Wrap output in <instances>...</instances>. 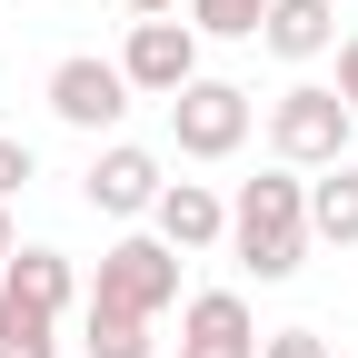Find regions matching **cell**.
<instances>
[{"instance_id": "cell-1", "label": "cell", "mask_w": 358, "mask_h": 358, "mask_svg": "<svg viewBox=\"0 0 358 358\" xmlns=\"http://www.w3.org/2000/svg\"><path fill=\"white\" fill-rule=\"evenodd\" d=\"M229 249L249 279H299V259H308V169H259L239 179V199H229Z\"/></svg>"}, {"instance_id": "cell-2", "label": "cell", "mask_w": 358, "mask_h": 358, "mask_svg": "<svg viewBox=\"0 0 358 358\" xmlns=\"http://www.w3.org/2000/svg\"><path fill=\"white\" fill-rule=\"evenodd\" d=\"M90 308H120V319H159L179 308V249L159 229H129L100 249V279H90Z\"/></svg>"}, {"instance_id": "cell-3", "label": "cell", "mask_w": 358, "mask_h": 358, "mask_svg": "<svg viewBox=\"0 0 358 358\" xmlns=\"http://www.w3.org/2000/svg\"><path fill=\"white\" fill-rule=\"evenodd\" d=\"M348 100L338 90H319V80H289L279 100H268V150H279V169H329V159H348Z\"/></svg>"}, {"instance_id": "cell-4", "label": "cell", "mask_w": 358, "mask_h": 358, "mask_svg": "<svg viewBox=\"0 0 358 358\" xmlns=\"http://www.w3.org/2000/svg\"><path fill=\"white\" fill-rule=\"evenodd\" d=\"M129 100H140V90L120 80V60H100V50L50 60V120H60V129H90V140H110V129L129 120Z\"/></svg>"}, {"instance_id": "cell-5", "label": "cell", "mask_w": 358, "mask_h": 358, "mask_svg": "<svg viewBox=\"0 0 358 358\" xmlns=\"http://www.w3.org/2000/svg\"><path fill=\"white\" fill-rule=\"evenodd\" d=\"M169 140H179V159H229V150L249 140V90L199 70V80L169 100Z\"/></svg>"}, {"instance_id": "cell-6", "label": "cell", "mask_w": 358, "mask_h": 358, "mask_svg": "<svg viewBox=\"0 0 358 358\" xmlns=\"http://www.w3.org/2000/svg\"><path fill=\"white\" fill-rule=\"evenodd\" d=\"M120 80L140 90V100H179V90L199 80V30L189 20H129V40H120Z\"/></svg>"}, {"instance_id": "cell-7", "label": "cell", "mask_w": 358, "mask_h": 358, "mask_svg": "<svg viewBox=\"0 0 358 358\" xmlns=\"http://www.w3.org/2000/svg\"><path fill=\"white\" fill-rule=\"evenodd\" d=\"M159 189H169V169H159V150H140V140H100L90 169H80V199L100 209V219H150Z\"/></svg>"}, {"instance_id": "cell-8", "label": "cell", "mask_w": 358, "mask_h": 358, "mask_svg": "<svg viewBox=\"0 0 358 358\" xmlns=\"http://www.w3.org/2000/svg\"><path fill=\"white\" fill-rule=\"evenodd\" d=\"M179 358H259V319L239 289H199L179 299Z\"/></svg>"}, {"instance_id": "cell-9", "label": "cell", "mask_w": 358, "mask_h": 358, "mask_svg": "<svg viewBox=\"0 0 358 358\" xmlns=\"http://www.w3.org/2000/svg\"><path fill=\"white\" fill-rule=\"evenodd\" d=\"M150 229H159L179 259H189V249H219V239H229V199H219L209 179H169V189L150 199Z\"/></svg>"}, {"instance_id": "cell-10", "label": "cell", "mask_w": 358, "mask_h": 358, "mask_svg": "<svg viewBox=\"0 0 358 358\" xmlns=\"http://www.w3.org/2000/svg\"><path fill=\"white\" fill-rule=\"evenodd\" d=\"M259 50H279V60H329V50H338V0H268Z\"/></svg>"}, {"instance_id": "cell-11", "label": "cell", "mask_w": 358, "mask_h": 358, "mask_svg": "<svg viewBox=\"0 0 358 358\" xmlns=\"http://www.w3.org/2000/svg\"><path fill=\"white\" fill-rule=\"evenodd\" d=\"M0 289H10L20 308H50V319H60V308L80 299V268H70L60 249H10V268H0Z\"/></svg>"}, {"instance_id": "cell-12", "label": "cell", "mask_w": 358, "mask_h": 358, "mask_svg": "<svg viewBox=\"0 0 358 358\" xmlns=\"http://www.w3.org/2000/svg\"><path fill=\"white\" fill-rule=\"evenodd\" d=\"M308 239L358 249V159H329L319 179H308Z\"/></svg>"}, {"instance_id": "cell-13", "label": "cell", "mask_w": 358, "mask_h": 358, "mask_svg": "<svg viewBox=\"0 0 358 358\" xmlns=\"http://www.w3.org/2000/svg\"><path fill=\"white\" fill-rule=\"evenodd\" d=\"M60 319L50 308H20L10 289H0V358H60V338H50Z\"/></svg>"}, {"instance_id": "cell-14", "label": "cell", "mask_w": 358, "mask_h": 358, "mask_svg": "<svg viewBox=\"0 0 358 358\" xmlns=\"http://www.w3.org/2000/svg\"><path fill=\"white\" fill-rule=\"evenodd\" d=\"M90 338V358H159V338H150V319H120V308H90V319H80Z\"/></svg>"}, {"instance_id": "cell-15", "label": "cell", "mask_w": 358, "mask_h": 358, "mask_svg": "<svg viewBox=\"0 0 358 358\" xmlns=\"http://www.w3.org/2000/svg\"><path fill=\"white\" fill-rule=\"evenodd\" d=\"M179 10H189V30H199V40H259L268 0H179Z\"/></svg>"}, {"instance_id": "cell-16", "label": "cell", "mask_w": 358, "mask_h": 358, "mask_svg": "<svg viewBox=\"0 0 358 358\" xmlns=\"http://www.w3.org/2000/svg\"><path fill=\"white\" fill-rule=\"evenodd\" d=\"M40 179V159H30V140H0V209H10L20 189Z\"/></svg>"}, {"instance_id": "cell-17", "label": "cell", "mask_w": 358, "mask_h": 358, "mask_svg": "<svg viewBox=\"0 0 358 358\" xmlns=\"http://www.w3.org/2000/svg\"><path fill=\"white\" fill-rule=\"evenodd\" d=\"M259 358H329L319 329H279V338H259Z\"/></svg>"}, {"instance_id": "cell-18", "label": "cell", "mask_w": 358, "mask_h": 358, "mask_svg": "<svg viewBox=\"0 0 358 358\" xmlns=\"http://www.w3.org/2000/svg\"><path fill=\"white\" fill-rule=\"evenodd\" d=\"M338 100H348V120H358V30L338 40Z\"/></svg>"}, {"instance_id": "cell-19", "label": "cell", "mask_w": 358, "mask_h": 358, "mask_svg": "<svg viewBox=\"0 0 358 358\" xmlns=\"http://www.w3.org/2000/svg\"><path fill=\"white\" fill-rule=\"evenodd\" d=\"M10 249H20V229H10V209H0V268H10Z\"/></svg>"}, {"instance_id": "cell-20", "label": "cell", "mask_w": 358, "mask_h": 358, "mask_svg": "<svg viewBox=\"0 0 358 358\" xmlns=\"http://www.w3.org/2000/svg\"><path fill=\"white\" fill-rule=\"evenodd\" d=\"M129 10H140V20H159V10H179V0H129Z\"/></svg>"}]
</instances>
